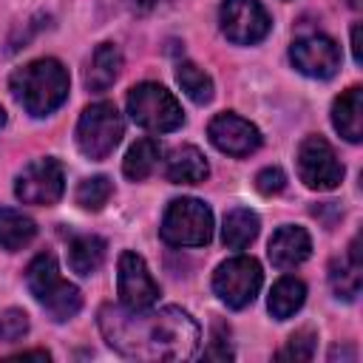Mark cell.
I'll return each mask as SVG.
<instances>
[{"label":"cell","mask_w":363,"mask_h":363,"mask_svg":"<svg viewBox=\"0 0 363 363\" xmlns=\"http://www.w3.org/2000/svg\"><path fill=\"white\" fill-rule=\"evenodd\" d=\"M99 329L111 349L133 360H187L196 354L201 329L179 306L150 309H125L102 306Z\"/></svg>","instance_id":"1"},{"label":"cell","mask_w":363,"mask_h":363,"mask_svg":"<svg viewBox=\"0 0 363 363\" xmlns=\"http://www.w3.org/2000/svg\"><path fill=\"white\" fill-rule=\"evenodd\" d=\"M11 96L31 116H48L68 99V71L60 60L43 57L17 68L9 79Z\"/></svg>","instance_id":"2"},{"label":"cell","mask_w":363,"mask_h":363,"mask_svg":"<svg viewBox=\"0 0 363 363\" xmlns=\"http://www.w3.org/2000/svg\"><path fill=\"white\" fill-rule=\"evenodd\" d=\"M26 286L57 323L74 318L82 309V292L62 278L54 252H40L31 258L26 267Z\"/></svg>","instance_id":"3"},{"label":"cell","mask_w":363,"mask_h":363,"mask_svg":"<svg viewBox=\"0 0 363 363\" xmlns=\"http://www.w3.org/2000/svg\"><path fill=\"white\" fill-rule=\"evenodd\" d=\"M128 113H130V119L139 128L156 130V133H170V130H176L184 122L182 105L159 82H139V85H133L128 91Z\"/></svg>","instance_id":"4"},{"label":"cell","mask_w":363,"mask_h":363,"mask_svg":"<svg viewBox=\"0 0 363 363\" xmlns=\"http://www.w3.org/2000/svg\"><path fill=\"white\" fill-rule=\"evenodd\" d=\"M159 235L170 247H204L213 238V213L199 199H173L162 216Z\"/></svg>","instance_id":"5"},{"label":"cell","mask_w":363,"mask_h":363,"mask_svg":"<svg viewBox=\"0 0 363 363\" xmlns=\"http://www.w3.org/2000/svg\"><path fill=\"white\" fill-rule=\"evenodd\" d=\"M122 133H125V122H122V113L116 111V105L94 102L82 111V116L77 122V147L82 150V156L99 162L113 153Z\"/></svg>","instance_id":"6"},{"label":"cell","mask_w":363,"mask_h":363,"mask_svg":"<svg viewBox=\"0 0 363 363\" xmlns=\"http://www.w3.org/2000/svg\"><path fill=\"white\" fill-rule=\"evenodd\" d=\"M264 284L261 264L252 255H233L221 261L213 272V289L230 309H244L255 301Z\"/></svg>","instance_id":"7"},{"label":"cell","mask_w":363,"mask_h":363,"mask_svg":"<svg viewBox=\"0 0 363 363\" xmlns=\"http://www.w3.org/2000/svg\"><path fill=\"white\" fill-rule=\"evenodd\" d=\"M298 176L309 190H335L343 182V164L335 153V147L312 133L298 145Z\"/></svg>","instance_id":"8"},{"label":"cell","mask_w":363,"mask_h":363,"mask_svg":"<svg viewBox=\"0 0 363 363\" xmlns=\"http://www.w3.org/2000/svg\"><path fill=\"white\" fill-rule=\"evenodd\" d=\"M62 190H65V173L62 164L51 156L26 164L14 182V196L23 204H40V207L57 204L62 199Z\"/></svg>","instance_id":"9"},{"label":"cell","mask_w":363,"mask_h":363,"mask_svg":"<svg viewBox=\"0 0 363 363\" xmlns=\"http://www.w3.org/2000/svg\"><path fill=\"white\" fill-rule=\"evenodd\" d=\"M218 23L224 37L235 45L261 43L272 28V20L258 0H224L218 11Z\"/></svg>","instance_id":"10"},{"label":"cell","mask_w":363,"mask_h":363,"mask_svg":"<svg viewBox=\"0 0 363 363\" xmlns=\"http://www.w3.org/2000/svg\"><path fill=\"white\" fill-rule=\"evenodd\" d=\"M116 292H119V303L125 309H150L159 298V284L153 281L147 264L142 255L125 250L119 255V267H116Z\"/></svg>","instance_id":"11"},{"label":"cell","mask_w":363,"mask_h":363,"mask_svg":"<svg viewBox=\"0 0 363 363\" xmlns=\"http://www.w3.org/2000/svg\"><path fill=\"white\" fill-rule=\"evenodd\" d=\"M289 60L303 77L329 79L340 68V45L326 34H306L292 43Z\"/></svg>","instance_id":"12"},{"label":"cell","mask_w":363,"mask_h":363,"mask_svg":"<svg viewBox=\"0 0 363 363\" xmlns=\"http://www.w3.org/2000/svg\"><path fill=\"white\" fill-rule=\"evenodd\" d=\"M207 136H210L213 147L227 153V156H250L261 147V130L252 122H247L230 111L210 119Z\"/></svg>","instance_id":"13"},{"label":"cell","mask_w":363,"mask_h":363,"mask_svg":"<svg viewBox=\"0 0 363 363\" xmlns=\"http://www.w3.org/2000/svg\"><path fill=\"white\" fill-rule=\"evenodd\" d=\"M309 252H312V238L303 227L286 224V227H278L269 238V261L278 269H292L303 264Z\"/></svg>","instance_id":"14"},{"label":"cell","mask_w":363,"mask_h":363,"mask_svg":"<svg viewBox=\"0 0 363 363\" xmlns=\"http://www.w3.org/2000/svg\"><path fill=\"white\" fill-rule=\"evenodd\" d=\"M363 252H360V235L352 238L346 258H335L329 264V286L337 298L354 301L360 295V281H363Z\"/></svg>","instance_id":"15"},{"label":"cell","mask_w":363,"mask_h":363,"mask_svg":"<svg viewBox=\"0 0 363 363\" xmlns=\"http://www.w3.org/2000/svg\"><path fill=\"white\" fill-rule=\"evenodd\" d=\"M332 125L346 142L363 139V88L360 85H349L332 102Z\"/></svg>","instance_id":"16"},{"label":"cell","mask_w":363,"mask_h":363,"mask_svg":"<svg viewBox=\"0 0 363 363\" xmlns=\"http://www.w3.org/2000/svg\"><path fill=\"white\" fill-rule=\"evenodd\" d=\"M164 176L173 184H201L210 176V164H207V159H204V153L199 147L182 145L167 156Z\"/></svg>","instance_id":"17"},{"label":"cell","mask_w":363,"mask_h":363,"mask_svg":"<svg viewBox=\"0 0 363 363\" xmlns=\"http://www.w3.org/2000/svg\"><path fill=\"white\" fill-rule=\"evenodd\" d=\"M122 71V51L113 43H99L85 68V88L94 94L108 91Z\"/></svg>","instance_id":"18"},{"label":"cell","mask_w":363,"mask_h":363,"mask_svg":"<svg viewBox=\"0 0 363 363\" xmlns=\"http://www.w3.org/2000/svg\"><path fill=\"white\" fill-rule=\"evenodd\" d=\"M303 301H306V284L301 278L284 275L281 281H275L267 306H269V315L275 320H286V318H292L303 306Z\"/></svg>","instance_id":"19"},{"label":"cell","mask_w":363,"mask_h":363,"mask_svg":"<svg viewBox=\"0 0 363 363\" xmlns=\"http://www.w3.org/2000/svg\"><path fill=\"white\" fill-rule=\"evenodd\" d=\"M258 227H261V221H258V216H255L252 210H247V207L230 210V213L224 216L221 241H224L227 250H244V247H250V244L255 241Z\"/></svg>","instance_id":"20"},{"label":"cell","mask_w":363,"mask_h":363,"mask_svg":"<svg viewBox=\"0 0 363 363\" xmlns=\"http://www.w3.org/2000/svg\"><path fill=\"white\" fill-rule=\"evenodd\" d=\"M105 261V241L99 235H77L68 244V267L77 275H94Z\"/></svg>","instance_id":"21"},{"label":"cell","mask_w":363,"mask_h":363,"mask_svg":"<svg viewBox=\"0 0 363 363\" xmlns=\"http://www.w3.org/2000/svg\"><path fill=\"white\" fill-rule=\"evenodd\" d=\"M37 235V224L23 216L20 210H9L3 207L0 210V247L14 252V250H23L31 244V238Z\"/></svg>","instance_id":"22"},{"label":"cell","mask_w":363,"mask_h":363,"mask_svg":"<svg viewBox=\"0 0 363 363\" xmlns=\"http://www.w3.org/2000/svg\"><path fill=\"white\" fill-rule=\"evenodd\" d=\"M159 156H162V147L156 139L145 136L139 139L136 145H130V150L125 153V162H122V173L130 179V182H142L153 173V167L159 164Z\"/></svg>","instance_id":"23"},{"label":"cell","mask_w":363,"mask_h":363,"mask_svg":"<svg viewBox=\"0 0 363 363\" xmlns=\"http://www.w3.org/2000/svg\"><path fill=\"white\" fill-rule=\"evenodd\" d=\"M176 82L179 88L196 102V105H207L213 99V79L190 60H182L176 68Z\"/></svg>","instance_id":"24"},{"label":"cell","mask_w":363,"mask_h":363,"mask_svg":"<svg viewBox=\"0 0 363 363\" xmlns=\"http://www.w3.org/2000/svg\"><path fill=\"white\" fill-rule=\"evenodd\" d=\"M111 193H113V184H111L108 176H91V179H82V182H79L74 199H77V204H79L82 210L96 213V210H102V207L108 204Z\"/></svg>","instance_id":"25"},{"label":"cell","mask_w":363,"mask_h":363,"mask_svg":"<svg viewBox=\"0 0 363 363\" xmlns=\"http://www.w3.org/2000/svg\"><path fill=\"white\" fill-rule=\"evenodd\" d=\"M315 332L312 329H298L295 335H289L286 346L275 354L278 360H312L315 354Z\"/></svg>","instance_id":"26"},{"label":"cell","mask_w":363,"mask_h":363,"mask_svg":"<svg viewBox=\"0 0 363 363\" xmlns=\"http://www.w3.org/2000/svg\"><path fill=\"white\" fill-rule=\"evenodd\" d=\"M26 332H28V315H26L23 309L11 306V309H3V312H0V340L14 343V340H20Z\"/></svg>","instance_id":"27"},{"label":"cell","mask_w":363,"mask_h":363,"mask_svg":"<svg viewBox=\"0 0 363 363\" xmlns=\"http://www.w3.org/2000/svg\"><path fill=\"white\" fill-rule=\"evenodd\" d=\"M284 187H286V176H284L281 167H264V170H258V176H255V190H258L261 196H275V193H281Z\"/></svg>","instance_id":"28"},{"label":"cell","mask_w":363,"mask_h":363,"mask_svg":"<svg viewBox=\"0 0 363 363\" xmlns=\"http://www.w3.org/2000/svg\"><path fill=\"white\" fill-rule=\"evenodd\" d=\"M227 329L221 326V323H216V332H213V343H210V349L204 352V357H216V360H230L233 357V352H230V343H227Z\"/></svg>","instance_id":"29"},{"label":"cell","mask_w":363,"mask_h":363,"mask_svg":"<svg viewBox=\"0 0 363 363\" xmlns=\"http://www.w3.org/2000/svg\"><path fill=\"white\" fill-rule=\"evenodd\" d=\"M352 54H354V62L360 65L363 62V54H360V23L352 26Z\"/></svg>","instance_id":"30"},{"label":"cell","mask_w":363,"mask_h":363,"mask_svg":"<svg viewBox=\"0 0 363 363\" xmlns=\"http://www.w3.org/2000/svg\"><path fill=\"white\" fill-rule=\"evenodd\" d=\"M51 354L45 349H31V352H20V354H11V360H48Z\"/></svg>","instance_id":"31"},{"label":"cell","mask_w":363,"mask_h":363,"mask_svg":"<svg viewBox=\"0 0 363 363\" xmlns=\"http://www.w3.org/2000/svg\"><path fill=\"white\" fill-rule=\"evenodd\" d=\"M159 0H128V6L133 9V11H139V14H145V11H150L153 6H156Z\"/></svg>","instance_id":"32"},{"label":"cell","mask_w":363,"mask_h":363,"mask_svg":"<svg viewBox=\"0 0 363 363\" xmlns=\"http://www.w3.org/2000/svg\"><path fill=\"white\" fill-rule=\"evenodd\" d=\"M343 3H346L349 9H360V6H363V0H343Z\"/></svg>","instance_id":"33"},{"label":"cell","mask_w":363,"mask_h":363,"mask_svg":"<svg viewBox=\"0 0 363 363\" xmlns=\"http://www.w3.org/2000/svg\"><path fill=\"white\" fill-rule=\"evenodd\" d=\"M3 125H6V111L0 108V128H3Z\"/></svg>","instance_id":"34"}]
</instances>
